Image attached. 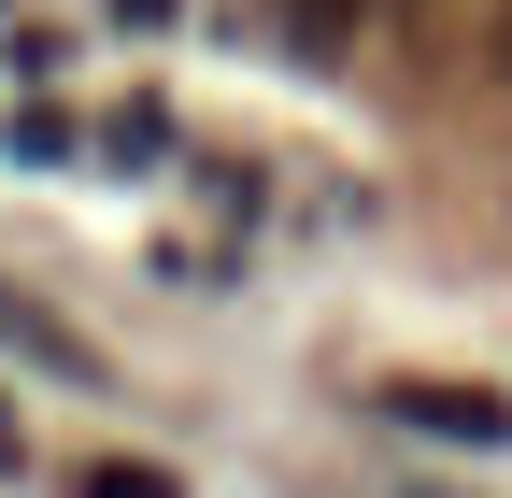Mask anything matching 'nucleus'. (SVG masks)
<instances>
[{
    "label": "nucleus",
    "instance_id": "obj_2",
    "mask_svg": "<svg viewBox=\"0 0 512 498\" xmlns=\"http://www.w3.org/2000/svg\"><path fill=\"white\" fill-rule=\"evenodd\" d=\"M0 342H15L29 370H57V385H100V342H86V328H57L43 299H15V285H0Z\"/></svg>",
    "mask_w": 512,
    "mask_h": 498
},
{
    "label": "nucleus",
    "instance_id": "obj_3",
    "mask_svg": "<svg viewBox=\"0 0 512 498\" xmlns=\"http://www.w3.org/2000/svg\"><path fill=\"white\" fill-rule=\"evenodd\" d=\"M72 498H185V470H157V456H100Z\"/></svg>",
    "mask_w": 512,
    "mask_h": 498
},
{
    "label": "nucleus",
    "instance_id": "obj_1",
    "mask_svg": "<svg viewBox=\"0 0 512 498\" xmlns=\"http://www.w3.org/2000/svg\"><path fill=\"white\" fill-rule=\"evenodd\" d=\"M399 427H441V442H512V399L498 385H384Z\"/></svg>",
    "mask_w": 512,
    "mask_h": 498
},
{
    "label": "nucleus",
    "instance_id": "obj_4",
    "mask_svg": "<svg viewBox=\"0 0 512 498\" xmlns=\"http://www.w3.org/2000/svg\"><path fill=\"white\" fill-rule=\"evenodd\" d=\"M0 456H15V413H0Z\"/></svg>",
    "mask_w": 512,
    "mask_h": 498
},
{
    "label": "nucleus",
    "instance_id": "obj_5",
    "mask_svg": "<svg viewBox=\"0 0 512 498\" xmlns=\"http://www.w3.org/2000/svg\"><path fill=\"white\" fill-rule=\"evenodd\" d=\"M498 72H512V29H498Z\"/></svg>",
    "mask_w": 512,
    "mask_h": 498
}]
</instances>
